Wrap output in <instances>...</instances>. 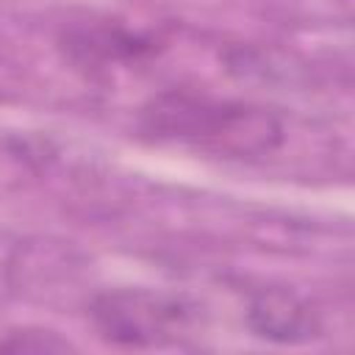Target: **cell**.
<instances>
[{"mask_svg": "<svg viewBox=\"0 0 355 355\" xmlns=\"http://www.w3.org/2000/svg\"><path fill=\"white\" fill-rule=\"evenodd\" d=\"M250 322L258 330V336L275 341H294L300 336H308L313 327L308 308L286 291L261 294L250 308Z\"/></svg>", "mask_w": 355, "mask_h": 355, "instance_id": "3957f363", "label": "cell"}, {"mask_svg": "<svg viewBox=\"0 0 355 355\" xmlns=\"http://www.w3.org/2000/svg\"><path fill=\"white\" fill-rule=\"evenodd\" d=\"M147 116L158 136L216 153L255 155L269 153L280 141V125L266 111L250 105L169 94L155 100Z\"/></svg>", "mask_w": 355, "mask_h": 355, "instance_id": "6da1fadb", "label": "cell"}, {"mask_svg": "<svg viewBox=\"0 0 355 355\" xmlns=\"http://www.w3.org/2000/svg\"><path fill=\"white\" fill-rule=\"evenodd\" d=\"M97 322L114 341L141 344L144 338H155L166 333V327L180 316L178 302H166L153 294H105L97 308Z\"/></svg>", "mask_w": 355, "mask_h": 355, "instance_id": "7a4b0ae2", "label": "cell"}]
</instances>
